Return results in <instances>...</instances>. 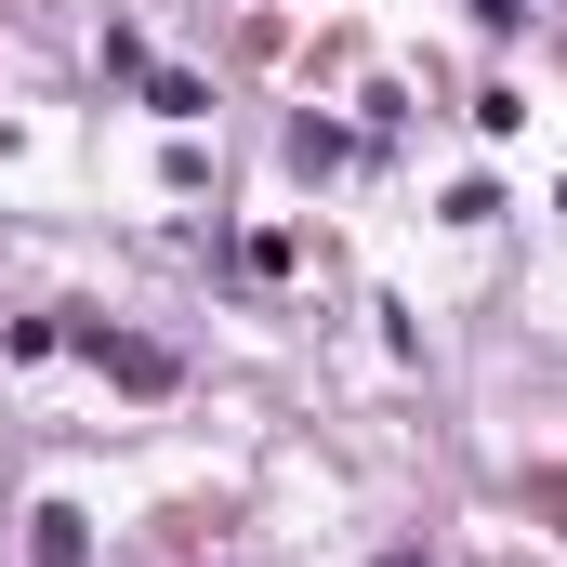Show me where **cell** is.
I'll list each match as a JSON object with an SVG mask.
<instances>
[{
    "mask_svg": "<svg viewBox=\"0 0 567 567\" xmlns=\"http://www.w3.org/2000/svg\"><path fill=\"white\" fill-rule=\"evenodd\" d=\"M27 555H40V567H93V542H80V515H66V502H40V542H27Z\"/></svg>",
    "mask_w": 567,
    "mask_h": 567,
    "instance_id": "obj_1",
    "label": "cell"
}]
</instances>
